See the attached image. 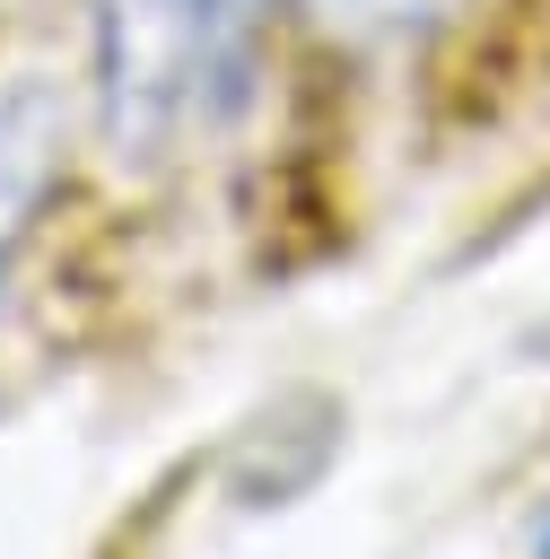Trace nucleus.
<instances>
[{"instance_id": "2", "label": "nucleus", "mask_w": 550, "mask_h": 559, "mask_svg": "<svg viewBox=\"0 0 550 559\" xmlns=\"http://www.w3.org/2000/svg\"><path fill=\"white\" fill-rule=\"evenodd\" d=\"M183 9H192V44H201V114H227L253 79L271 0H183Z\"/></svg>"}, {"instance_id": "5", "label": "nucleus", "mask_w": 550, "mask_h": 559, "mask_svg": "<svg viewBox=\"0 0 550 559\" xmlns=\"http://www.w3.org/2000/svg\"><path fill=\"white\" fill-rule=\"evenodd\" d=\"M533 559H550V507H541V533H533Z\"/></svg>"}, {"instance_id": "3", "label": "nucleus", "mask_w": 550, "mask_h": 559, "mask_svg": "<svg viewBox=\"0 0 550 559\" xmlns=\"http://www.w3.org/2000/svg\"><path fill=\"white\" fill-rule=\"evenodd\" d=\"M340 35H410V26H428L445 0H314Z\"/></svg>"}, {"instance_id": "1", "label": "nucleus", "mask_w": 550, "mask_h": 559, "mask_svg": "<svg viewBox=\"0 0 550 559\" xmlns=\"http://www.w3.org/2000/svg\"><path fill=\"white\" fill-rule=\"evenodd\" d=\"M96 105L113 157H157L201 105V44L183 0H96Z\"/></svg>"}, {"instance_id": "6", "label": "nucleus", "mask_w": 550, "mask_h": 559, "mask_svg": "<svg viewBox=\"0 0 550 559\" xmlns=\"http://www.w3.org/2000/svg\"><path fill=\"white\" fill-rule=\"evenodd\" d=\"M533 349H541V367H550V323H541V332H533Z\"/></svg>"}, {"instance_id": "4", "label": "nucleus", "mask_w": 550, "mask_h": 559, "mask_svg": "<svg viewBox=\"0 0 550 559\" xmlns=\"http://www.w3.org/2000/svg\"><path fill=\"white\" fill-rule=\"evenodd\" d=\"M26 201H35V140H17L0 122V236L26 227Z\"/></svg>"}]
</instances>
